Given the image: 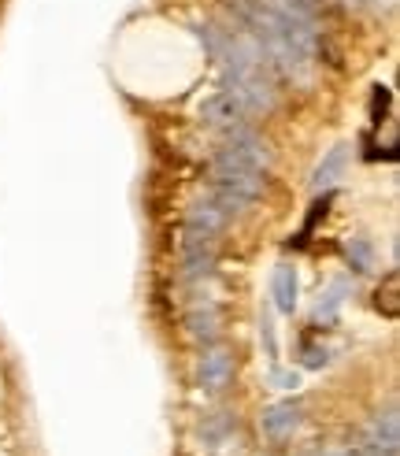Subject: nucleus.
Segmentation results:
<instances>
[{
	"label": "nucleus",
	"instance_id": "obj_11",
	"mask_svg": "<svg viewBox=\"0 0 400 456\" xmlns=\"http://www.w3.org/2000/svg\"><path fill=\"white\" fill-rule=\"evenodd\" d=\"M345 297H348V282H345V279H333V282L326 286V293L319 297V305H316V319L330 323V319L338 315V308L345 305Z\"/></svg>",
	"mask_w": 400,
	"mask_h": 456
},
{
	"label": "nucleus",
	"instance_id": "obj_15",
	"mask_svg": "<svg viewBox=\"0 0 400 456\" xmlns=\"http://www.w3.org/2000/svg\"><path fill=\"white\" fill-rule=\"evenodd\" d=\"M304 363H308V368H323V363H326V349H308Z\"/></svg>",
	"mask_w": 400,
	"mask_h": 456
},
{
	"label": "nucleus",
	"instance_id": "obj_12",
	"mask_svg": "<svg viewBox=\"0 0 400 456\" xmlns=\"http://www.w3.org/2000/svg\"><path fill=\"white\" fill-rule=\"evenodd\" d=\"M348 264H352L356 271H367V267H371V245H367L364 238H352V241H348Z\"/></svg>",
	"mask_w": 400,
	"mask_h": 456
},
{
	"label": "nucleus",
	"instance_id": "obj_5",
	"mask_svg": "<svg viewBox=\"0 0 400 456\" xmlns=\"http://www.w3.org/2000/svg\"><path fill=\"white\" fill-rule=\"evenodd\" d=\"M300 401H282V404H275L271 412L263 416V430L271 438H285V435H293V430L300 427Z\"/></svg>",
	"mask_w": 400,
	"mask_h": 456
},
{
	"label": "nucleus",
	"instance_id": "obj_17",
	"mask_svg": "<svg viewBox=\"0 0 400 456\" xmlns=\"http://www.w3.org/2000/svg\"><path fill=\"white\" fill-rule=\"evenodd\" d=\"M348 8H364V4H371V0H345Z\"/></svg>",
	"mask_w": 400,
	"mask_h": 456
},
{
	"label": "nucleus",
	"instance_id": "obj_16",
	"mask_svg": "<svg viewBox=\"0 0 400 456\" xmlns=\"http://www.w3.org/2000/svg\"><path fill=\"white\" fill-rule=\"evenodd\" d=\"M323 456H360V452H356V449H345V445H338V449H326Z\"/></svg>",
	"mask_w": 400,
	"mask_h": 456
},
{
	"label": "nucleus",
	"instance_id": "obj_18",
	"mask_svg": "<svg viewBox=\"0 0 400 456\" xmlns=\"http://www.w3.org/2000/svg\"><path fill=\"white\" fill-rule=\"evenodd\" d=\"M371 4H378V8H393L396 0H371Z\"/></svg>",
	"mask_w": 400,
	"mask_h": 456
},
{
	"label": "nucleus",
	"instance_id": "obj_9",
	"mask_svg": "<svg viewBox=\"0 0 400 456\" xmlns=\"http://www.w3.org/2000/svg\"><path fill=\"white\" fill-rule=\"evenodd\" d=\"M186 226H196V231H204V234H219L222 226H227V216H222V208L208 197V200H196L189 208Z\"/></svg>",
	"mask_w": 400,
	"mask_h": 456
},
{
	"label": "nucleus",
	"instance_id": "obj_10",
	"mask_svg": "<svg viewBox=\"0 0 400 456\" xmlns=\"http://www.w3.org/2000/svg\"><path fill=\"white\" fill-rule=\"evenodd\" d=\"M367 442L371 445H386V449H396V408H386L378 412L371 430H367Z\"/></svg>",
	"mask_w": 400,
	"mask_h": 456
},
{
	"label": "nucleus",
	"instance_id": "obj_3",
	"mask_svg": "<svg viewBox=\"0 0 400 456\" xmlns=\"http://www.w3.org/2000/svg\"><path fill=\"white\" fill-rule=\"evenodd\" d=\"M200 390H208V394H222L230 386L234 379V356L227 349H208L204 356H200Z\"/></svg>",
	"mask_w": 400,
	"mask_h": 456
},
{
	"label": "nucleus",
	"instance_id": "obj_14",
	"mask_svg": "<svg viewBox=\"0 0 400 456\" xmlns=\"http://www.w3.org/2000/svg\"><path fill=\"white\" fill-rule=\"evenodd\" d=\"M271 382L278 386V390H297L300 375H297V371H271Z\"/></svg>",
	"mask_w": 400,
	"mask_h": 456
},
{
	"label": "nucleus",
	"instance_id": "obj_4",
	"mask_svg": "<svg viewBox=\"0 0 400 456\" xmlns=\"http://www.w3.org/2000/svg\"><path fill=\"white\" fill-rule=\"evenodd\" d=\"M200 119H204L208 126H219V130H234V126H241V119H244V108L237 104L234 94L219 89V94H212L204 104H200Z\"/></svg>",
	"mask_w": 400,
	"mask_h": 456
},
{
	"label": "nucleus",
	"instance_id": "obj_1",
	"mask_svg": "<svg viewBox=\"0 0 400 456\" xmlns=\"http://www.w3.org/2000/svg\"><path fill=\"white\" fill-rule=\"evenodd\" d=\"M267 145L256 130L234 126L227 145L215 152L212 164V200L222 208V216H241L263 190V171H267Z\"/></svg>",
	"mask_w": 400,
	"mask_h": 456
},
{
	"label": "nucleus",
	"instance_id": "obj_7",
	"mask_svg": "<svg viewBox=\"0 0 400 456\" xmlns=\"http://www.w3.org/2000/svg\"><path fill=\"white\" fill-rule=\"evenodd\" d=\"M345 167H348V149L345 145H338V149H330L326 152V159L316 167V175H311V190H330L333 182H338L341 175H345Z\"/></svg>",
	"mask_w": 400,
	"mask_h": 456
},
{
	"label": "nucleus",
	"instance_id": "obj_13",
	"mask_svg": "<svg viewBox=\"0 0 400 456\" xmlns=\"http://www.w3.org/2000/svg\"><path fill=\"white\" fill-rule=\"evenodd\" d=\"M260 338H263V346H267V356H275V353H278V341H275V323H271V315H263V319H260Z\"/></svg>",
	"mask_w": 400,
	"mask_h": 456
},
{
	"label": "nucleus",
	"instance_id": "obj_6",
	"mask_svg": "<svg viewBox=\"0 0 400 456\" xmlns=\"http://www.w3.org/2000/svg\"><path fill=\"white\" fill-rule=\"evenodd\" d=\"M271 297L278 312H293L297 308V267L293 264H278L271 275Z\"/></svg>",
	"mask_w": 400,
	"mask_h": 456
},
{
	"label": "nucleus",
	"instance_id": "obj_8",
	"mask_svg": "<svg viewBox=\"0 0 400 456\" xmlns=\"http://www.w3.org/2000/svg\"><path fill=\"white\" fill-rule=\"evenodd\" d=\"M189 334L193 338H200V341H212L215 338V330H219V315H215V305L208 301V297H196L193 301V308H189Z\"/></svg>",
	"mask_w": 400,
	"mask_h": 456
},
{
	"label": "nucleus",
	"instance_id": "obj_2",
	"mask_svg": "<svg viewBox=\"0 0 400 456\" xmlns=\"http://www.w3.org/2000/svg\"><path fill=\"white\" fill-rule=\"evenodd\" d=\"M215 238L219 234H204L196 226H186L182 238V271L186 279H204L208 271L215 267Z\"/></svg>",
	"mask_w": 400,
	"mask_h": 456
}]
</instances>
